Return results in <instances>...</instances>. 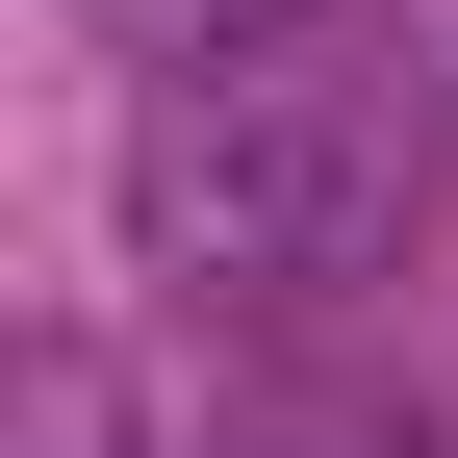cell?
Segmentation results:
<instances>
[{
	"label": "cell",
	"instance_id": "4",
	"mask_svg": "<svg viewBox=\"0 0 458 458\" xmlns=\"http://www.w3.org/2000/svg\"><path fill=\"white\" fill-rule=\"evenodd\" d=\"M280 458H408V433H280Z\"/></svg>",
	"mask_w": 458,
	"mask_h": 458
},
{
	"label": "cell",
	"instance_id": "3",
	"mask_svg": "<svg viewBox=\"0 0 458 458\" xmlns=\"http://www.w3.org/2000/svg\"><path fill=\"white\" fill-rule=\"evenodd\" d=\"M26 458H102V382H77V357L26 382Z\"/></svg>",
	"mask_w": 458,
	"mask_h": 458
},
{
	"label": "cell",
	"instance_id": "2",
	"mask_svg": "<svg viewBox=\"0 0 458 458\" xmlns=\"http://www.w3.org/2000/svg\"><path fill=\"white\" fill-rule=\"evenodd\" d=\"M102 51H229V26H306V0H77Z\"/></svg>",
	"mask_w": 458,
	"mask_h": 458
},
{
	"label": "cell",
	"instance_id": "1",
	"mask_svg": "<svg viewBox=\"0 0 458 458\" xmlns=\"http://www.w3.org/2000/svg\"><path fill=\"white\" fill-rule=\"evenodd\" d=\"M128 229H153V280H204V306H357V280L433 229V51H408V26L153 51Z\"/></svg>",
	"mask_w": 458,
	"mask_h": 458
}]
</instances>
